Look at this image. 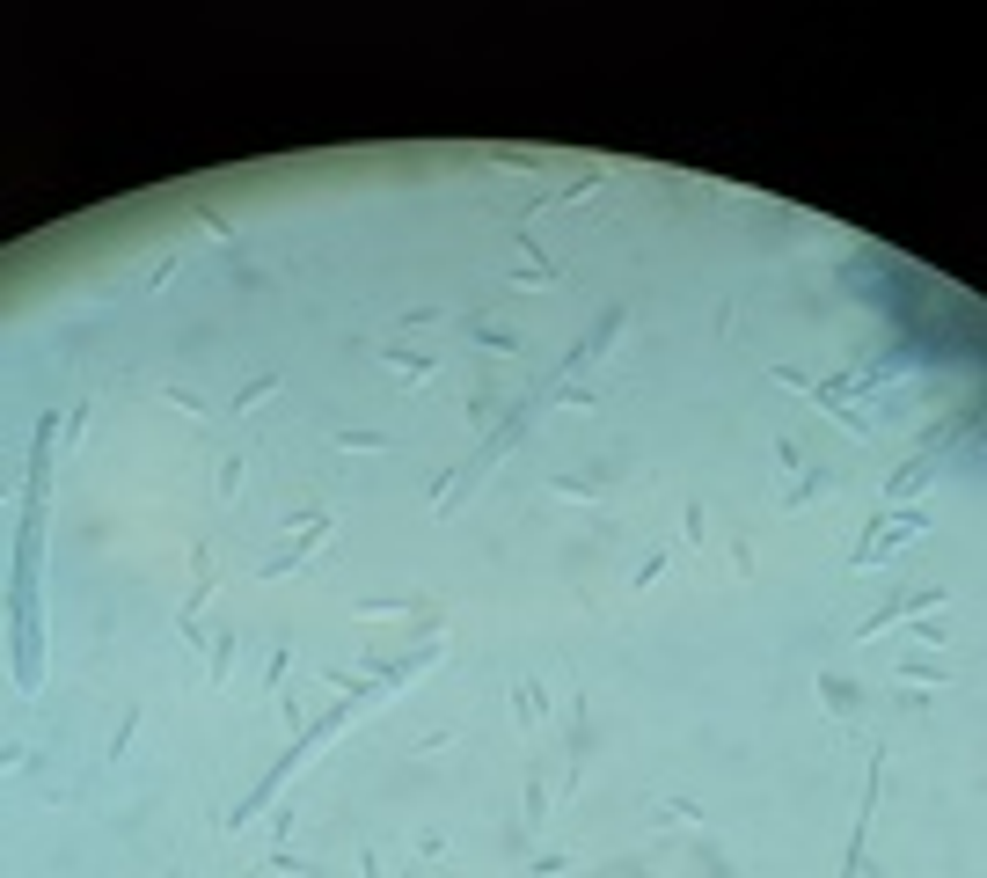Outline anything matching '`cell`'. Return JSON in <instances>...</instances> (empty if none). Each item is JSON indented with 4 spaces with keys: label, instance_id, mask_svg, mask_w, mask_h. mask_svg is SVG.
<instances>
[{
    "label": "cell",
    "instance_id": "cell-21",
    "mask_svg": "<svg viewBox=\"0 0 987 878\" xmlns=\"http://www.w3.org/2000/svg\"><path fill=\"white\" fill-rule=\"evenodd\" d=\"M176 264H183V249H169V257H161V264L147 271V293H161V286H169V279H176Z\"/></svg>",
    "mask_w": 987,
    "mask_h": 878
},
{
    "label": "cell",
    "instance_id": "cell-20",
    "mask_svg": "<svg viewBox=\"0 0 987 878\" xmlns=\"http://www.w3.org/2000/svg\"><path fill=\"white\" fill-rule=\"evenodd\" d=\"M161 396H169V403L183 410V418H205V396H191L183 381H161Z\"/></svg>",
    "mask_w": 987,
    "mask_h": 878
},
{
    "label": "cell",
    "instance_id": "cell-3",
    "mask_svg": "<svg viewBox=\"0 0 987 878\" xmlns=\"http://www.w3.org/2000/svg\"><path fill=\"white\" fill-rule=\"evenodd\" d=\"M812 688H819V703H827L834 718H856V710H863V688H856V681H841L834 666H819V681H812Z\"/></svg>",
    "mask_w": 987,
    "mask_h": 878
},
{
    "label": "cell",
    "instance_id": "cell-11",
    "mask_svg": "<svg viewBox=\"0 0 987 878\" xmlns=\"http://www.w3.org/2000/svg\"><path fill=\"white\" fill-rule=\"evenodd\" d=\"M666 564H673V549H666V542H658V549H644V557H637V571H629V593L658 586V571H666Z\"/></svg>",
    "mask_w": 987,
    "mask_h": 878
},
{
    "label": "cell",
    "instance_id": "cell-1",
    "mask_svg": "<svg viewBox=\"0 0 987 878\" xmlns=\"http://www.w3.org/2000/svg\"><path fill=\"white\" fill-rule=\"evenodd\" d=\"M512 242H520V271H505L498 293H512V286H556L563 279L556 257H542V242H534V235H512Z\"/></svg>",
    "mask_w": 987,
    "mask_h": 878
},
{
    "label": "cell",
    "instance_id": "cell-10",
    "mask_svg": "<svg viewBox=\"0 0 987 878\" xmlns=\"http://www.w3.org/2000/svg\"><path fill=\"white\" fill-rule=\"evenodd\" d=\"M468 337H476L483 352H498V359H512V352H520V337H512V330H498V322H483V315L468 322Z\"/></svg>",
    "mask_w": 987,
    "mask_h": 878
},
{
    "label": "cell",
    "instance_id": "cell-18",
    "mask_svg": "<svg viewBox=\"0 0 987 878\" xmlns=\"http://www.w3.org/2000/svg\"><path fill=\"white\" fill-rule=\"evenodd\" d=\"M271 388H278V374H249L242 388H234V410H256V403L271 396Z\"/></svg>",
    "mask_w": 987,
    "mask_h": 878
},
{
    "label": "cell",
    "instance_id": "cell-22",
    "mask_svg": "<svg viewBox=\"0 0 987 878\" xmlns=\"http://www.w3.org/2000/svg\"><path fill=\"white\" fill-rule=\"evenodd\" d=\"M220 498H227V505L242 498V461H220Z\"/></svg>",
    "mask_w": 987,
    "mask_h": 878
},
{
    "label": "cell",
    "instance_id": "cell-13",
    "mask_svg": "<svg viewBox=\"0 0 987 878\" xmlns=\"http://www.w3.org/2000/svg\"><path fill=\"white\" fill-rule=\"evenodd\" d=\"M651 820H658V827H695V820H702V805H695V798H658V805H651Z\"/></svg>",
    "mask_w": 987,
    "mask_h": 878
},
{
    "label": "cell",
    "instance_id": "cell-16",
    "mask_svg": "<svg viewBox=\"0 0 987 878\" xmlns=\"http://www.w3.org/2000/svg\"><path fill=\"white\" fill-rule=\"evenodd\" d=\"M600 183H607V169H578V176L563 183V191H549L542 205H571V198H585V191H600Z\"/></svg>",
    "mask_w": 987,
    "mask_h": 878
},
{
    "label": "cell",
    "instance_id": "cell-14",
    "mask_svg": "<svg viewBox=\"0 0 987 878\" xmlns=\"http://www.w3.org/2000/svg\"><path fill=\"white\" fill-rule=\"evenodd\" d=\"M227 674H234V637L220 630L213 637V659H205V688H227Z\"/></svg>",
    "mask_w": 987,
    "mask_h": 878
},
{
    "label": "cell",
    "instance_id": "cell-25",
    "mask_svg": "<svg viewBox=\"0 0 987 878\" xmlns=\"http://www.w3.org/2000/svg\"><path fill=\"white\" fill-rule=\"evenodd\" d=\"M359 878H381V849L373 842H359Z\"/></svg>",
    "mask_w": 987,
    "mask_h": 878
},
{
    "label": "cell",
    "instance_id": "cell-9",
    "mask_svg": "<svg viewBox=\"0 0 987 878\" xmlns=\"http://www.w3.org/2000/svg\"><path fill=\"white\" fill-rule=\"evenodd\" d=\"M512 710H520V725H542L549 718V688L542 681H512Z\"/></svg>",
    "mask_w": 987,
    "mask_h": 878
},
{
    "label": "cell",
    "instance_id": "cell-24",
    "mask_svg": "<svg viewBox=\"0 0 987 878\" xmlns=\"http://www.w3.org/2000/svg\"><path fill=\"white\" fill-rule=\"evenodd\" d=\"M527 871H534V878H563V871H571V857H563V849H556V857H534Z\"/></svg>",
    "mask_w": 987,
    "mask_h": 878
},
{
    "label": "cell",
    "instance_id": "cell-5",
    "mask_svg": "<svg viewBox=\"0 0 987 878\" xmlns=\"http://www.w3.org/2000/svg\"><path fill=\"white\" fill-rule=\"evenodd\" d=\"M381 366H395V374H403V381H417V388H425V381L439 374V359H432V352H403V344H381Z\"/></svg>",
    "mask_w": 987,
    "mask_h": 878
},
{
    "label": "cell",
    "instance_id": "cell-19",
    "mask_svg": "<svg viewBox=\"0 0 987 878\" xmlns=\"http://www.w3.org/2000/svg\"><path fill=\"white\" fill-rule=\"evenodd\" d=\"M132 732H139V703L125 710V718H117V732H110V761H125V754H132Z\"/></svg>",
    "mask_w": 987,
    "mask_h": 878
},
{
    "label": "cell",
    "instance_id": "cell-12",
    "mask_svg": "<svg viewBox=\"0 0 987 878\" xmlns=\"http://www.w3.org/2000/svg\"><path fill=\"white\" fill-rule=\"evenodd\" d=\"M892 622H900V593H892V600H878V608H871V615H863V622H856V630H849V644H863V637H878V630H892Z\"/></svg>",
    "mask_w": 987,
    "mask_h": 878
},
{
    "label": "cell",
    "instance_id": "cell-23",
    "mask_svg": "<svg viewBox=\"0 0 987 878\" xmlns=\"http://www.w3.org/2000/svg\"><path fill=\"white\" fill-rule=\"evenodd\" d=\"M432 857H446V835H439V827H425V835H417V864H432Z\"/></svg>",
    "mask_w": 987,
    "mask_h": 878
},
{
    "label": "cell",
    "instance_id": "cell-7",
    "mask_svg": "<svg viewBox=\"0 0 987 878\" xmlns=\"http://www.w3.org/2000/svg\"><path fill=\"white\" fill-rule=\"evenodd\" d=\"M929 476H936V469H929V461H900V469H892V476H885V505H900V498H914V491H922V483H929Z\"/></svg>",
    "mask_w": 987,
    "mask_h": 878
},
{
    "label": "cell",
    "instance_id": "cell-8",
    "mask_svg": "<svg viewBox=\"0 0 987 878\" xmlns=\"http://www.w3.org/2000/svg\"><path fill=\"white\" fill-rule=\"evenodd\" d=\"M329 447H337V454H388V432H366V425H337V432H329Z\"/></svg>",
    "mask_w": 987,
    "mask_h": 878
},
{
    "label": "cell",
    "instance_id": "cell-15",
    "mask_svg": "<svg viewBox=\"0 0 987 878\" xmlns=\"http://www.w3.org/2000/svg\"><path fill=\"white\" fill-rule=\"evenodd\" d=\"M549 820V776H542V761L527 769V827H542Z\"/></svg>",
    "mask_w": 987,
    "mask_h": 878
},
{
    "label": "cell",
    "instance_id": "cell-4",
    "mask_svg": "<svg viewBox=\"0 0 987 878\" xmlns=\"http://www.w3.org/2000/svg\"><path fill=\"white\" fill-rule=\"evenodd\" d=\"M556 498H607L615 491V469H585V476H549Z\"/></svg>",
    "mask_w": 987,
    "mask_h": 878
},
{
    "label": "cell",
    "instance_id": "cell-6",
    "mask_svg": "<svg viewBox=\"0 0 987 878\" xmlns=\"http://www.w3.org/2000/svg\"><path fill=\"white\" fill-rule=\"evenodd\" d=\"M827 491H841V476H834V469H812V476H797V483H790V491H783V505H790V513H797V505H819V498H827Z\"/></svg>",
    "mask_w": 987,
    "mask_h": 878
},
{
    "label": "cell",
    "instance_id": "cell-17",
    "mask_svg": "<svg viewBox=\"0 0 987 878\" xmlns=\"http://www.w3.org/2000/svg\"><path fill=\"white\" fill-rule=\"evenodd\" d=\"M264 864H271V871H293V878H322V864H308V857H293V849H286V842H271V849H264Z\"/></svg>",
    "mask_w": 987,
    "mask_h": 878
},
{
    "label": "cell",
    "instance_id": "cell-2",
    "mask_svg": "<svg viewBox=\"0 0 987 878\" xmlns=\"http://www.w3.org/2000/svg\"><path fill=\"white\" fill-rule=\"evenodd\" d=\"M951 681V659L936 652H900V688H944Z\"/></svg>",
    "mask_w": 987,
    "mask_h": 878
}]
</instances>
